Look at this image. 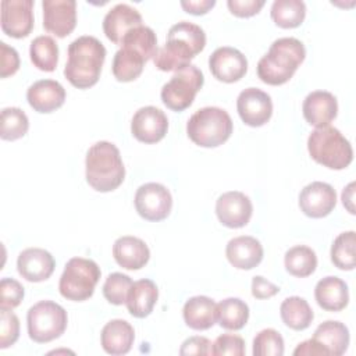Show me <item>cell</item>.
Here are the masks:
<instances>
[{"instance_id": "obj_19", "label": "cell", "mask_w": 356, "mask_h": 356, "mask_svg": "<svg viewBox=\"0 0 356 356\" xmlns=\"http://www.w3.org/2000/svg\"><path fill=\"white\" fill-rule=\"evenodd\" d=\"M140 25V13L135 7L125 3H118L111 7L103 18L104 35L115 44H121L127 32Z\"/></svg>"}, {"instance_id": "obj_21", "label": "cell", "mask_w": 356, "mask_h": 356, "mask_svg": "<svg viewBox=\"0 0 356 356\" xmlns=\"http://www.w3.org/2000/svg\"><path fill=\"white\" fill-rule=\"evenodd\" d=\"M302 111L310 125L316 128L327 127L337 117L338 102L331 92L313 90L305 97Z\"/></svg>"}, {"instance_id": "obj_8", "label": "cell", "mask_w": 356, "mask_h": 356, "mask_svg": "<svg viewBox=\"0 0 356 356\" xmlns=\"http://www.w3.org/2000/svg\"><path fill=\"white\" fill-rule=\"evenodd\" d=\"M102 271L96 261L85 257H72L67 261L58 281L63 298L74 302L89 299L99 282Z\"/></svg>"}, {"instance_id": "obj_16", "label": "cell", "mask_w": 356, "mask_h": 356, "mask_svg": "<svg viewBox=\"0 0 356 356\" xmlns=\"http://www.w3.org/2000/svg\"><path fill=\"white\" fill-rule=\"evenodd\" d=\"M209 68L218 81L232 83L246 74L248 60L238 49L222 46L217 47L209 57Z\"/></svg>"}, {"instance_id": "obj_43", "label": "cell", "mask_w": 356, "mask_h": 356, "mask_svg": "<svg viewBox=\"0 0 356 356\" xmlns=\"http://www.w3.org/2000/svg\"><path fill=\"white\" fill-rule=\"evenodd\" d=\"M179 355H211V342L206 337H191L182 342Z\"/></svg>"}, {"instance_id": "obj_24", "label": "cell", "mask_w": 356, "mask_h": 356, "mask_svg": "<svg viewBox=\"0 0 356 356\" xmlns=\"http://www.w3.org/2000/svg\"><path fill=\"white\" fill-rule=\"evenodd\" d=\"M113 256L118 266L127 270H139L150 259V250L145 241L132 235H124L115 239Z\"/></svg>"}, {"instance_id": "obj_28", "label": "cell", "mask_w": 356, "mask_h": 356, "mask_svg": "<svg viewBox=\"0 0 356 356\" xmlns=\"http://www.w3.org/2000/svg\"><path fill=\"white\" fill-rule=\"evenodd\" d=\"M157 298H159V289L156 284L149 278H143L132 282L125 305L128 312L134 317L143 318L153 312Z\"/></svg>"}, {"instance_id": "obj_45", "label": "cell", "mask_w": 356, "mask_h": 356, "mask_svg": "<svg viewBox=\"0 0 356 356\" xmlns=\"http://www.w3.org/2000/svg\"><path fill=\"white\" fill-rule=\"evenodd\" d=\"M280 292V288L267 281L264 277L261 275H256L253 277L252 280V295L256 298V299H268L274 295H277Z\"/></svg>"}, {"instance_id": "obj_18", "label": "cell", "mask_w": 356, "mask_h": 356, "mask_svg": "<svg viewBox=\"0 0 356 356\" xmlns=\"http://www.w3.org/2000/svg\"><path fill=\"white\" fill-rule=\"evenodd\" d=\"M43 26L57 38H65L76 25L75 0H43Z\"/></svg>"}, {"instance_id": "obj_46", "label": "cell", "mask_w": 356, "mask_h": 356, "mask_svg": "<svg viewBox=\"0 0 356 356\" xmlns=\"http://www.w3.org/2000/svg\"><path fill=\"white\" fill-rule=\"evenodd\" d=\"M216 6V0H182L181 7L193 15L206 14L210 8Z\"/></svg>"}, {"instance_id": "obj_9", "label": "cell", "mask_w": 356, "mask_h": 356, "mask_svg": "<svg viewBox=\"0 0 356 356\" xmlns=\"http://www.w3.org/2000/svg\"><path fill=\"white\" fill-rule=\"evenodd\" d=\"M68 316L63 306L53 300L35 303L26 314L28 335L38 343H46L61 337L67 328Z\"/></svg>"}, {"instance_id": "obj_38", "label": "cell", "mask_w": 356, "mask_h": 356, "mask_svg": "<svg viewBox=\"0 0 356 356\" xmlns=\"http://www.w3.org/2000/svg\"><path fill=\"white\" fill-rule=\"evenodd\" d=\"M131 285L132 280L129 275L122 273H111L103 284V295L107 302L117 306L122 305L127 302Z\"/></svg>"}, {"instance_id": "obj_42", "label": "cell", "mask_w": 356, "mask_h": 356, "mask_svg": "<svg viewBox=\"0 0 356 356\" xmlns=\"http://www.w3.org/2000/svg\"><path fill=\"white\" fill-rule=\"evenodd\" d=\"M19 68L18 51L8 46L6 42H0V76L7 78L14 75Z\"/></svg>"}, {"instance_id": "obj_15", "label": "cell", "mask_w": 356, "mask_h": 356, "mask_svg": "<svg viewBox=\"0 0 356 356\" xmlns=\"http://www.w3.org/2000/svg\"><path fill=\"white\" fill-rule=\"evenodd\" d=\"M168 129V118L163 110L154 106L140 107L132 117L131 132L143 143H156L161 140Z\"/></svg>"}, {"instance_id": "obj_25", "label": "cell", "mask_w": 356, "mask_h": 356, "mask_svg": "<svg viewBox=\"0 0 356 356\" xmlns=\"http://www.w3.org/2000/svg\"><path fill=\"white\" fill-rule=\"evenodd\" d=\"M185 324L196 331L211 328L217 321V303L203 295L189 298L182 309Z\"/></svg>"}, {"instance_id": "obj_47", "label": "cell", "mask_w": 356, "mask_h": 356, "mask_svg": "<svg viewBox=\"0 0 356 356\" xmlns=\"http://www.w3.org/2000/svg\"><path fill=\"white\" fill-rule=\"evenodd\" d=\"M293 355L295 356H299V355H317V356H328L327 355V352H325V349L324 348H321L313 338H310V339H307V341H303V342H300L298 346H296V349L293 350Z\"/></svg>"}, {"instance_id": "obj_35", "label": "cell", "mask_w": 356, "mask_h": 356, "mask_svg": "<svg viewBox=\"0 0 356 356\" xmlns=\"http://www.w3.org/2000/svg\"><path fill=\"white\" fill-rule=\"evenodd\" d=\"M355 245L356 236L355 231H346L339 234L331 246V261L339 270L350 271L356 266L355 257Z\"/></svg>"}, {"instance_id": "obj_31", "label": "cell", "mask_w": 356, "mask_h": 356, "mask_svg": "<svg viewBox=\"0 0 356 356\" xmlns=\"http://www.w3.org/2000/svg\"><path fill=\"white\" fill-rule=\"evenodd\" d=\"M249 318V306L239 298H227L217 305V320L220 327L236 331L245 327Z\"/></svg>"}, {"instance_id": "obj_40", "label": "cell", "mask_w": 356, "mask_h": 356, "mask_svg": "<svg viewBox=\"0 0 356 356\" xmlns=\"http://www.w3.org/2000/svg\"><path fill=\"white\" fill-rule=\"evenodd\" d=\"M19 337V320L11 310L0 312V349L17 342Z\"/></svg>"}, {"instance_id": "obj_22", "label": "cell", "mask_w": 356, "mask_h": 356, "mask_svg": "<svg viewBox=\"0 0 356 356\" xmlns=\"http://www.w3.org/2000/svg\"><path fill=\"white\" fill-rule=\"evenodd\" d=\"M26 100L35 111L51 113L64 104L65 89L54 79H40L28 88Z\"/></svg>"}, {"instance_id": "obj_41", "label": "cell", "mask_w": 356, "mask_h": 356, "mask_svg": "<svg viewBox=\"0 0 356 356\" xmlns=\"http://www.w3.org/2000/svg\"><path fill=\"white\" fill-rule=\"evenodd\" d=\"M211 355H229V356H243L245 355V341L242 337L235 334H222L216 338L211 343Z\"/></svg>"}, {"instance_id": "obj_34", "label": "cell", "mask_w": 356, "mask_h": 356, "mask_svg": "<svg viewBox=\"0 0 356 356\" xmlns=\"http://www.w3.org/2000/svg\"><path fill=\"white\" fill-rule=\"evenodd\" d=\"M270 14L280 28H296L306 17V4L302 0H275Z\"/></svg>"}, {"instance_id": "obj_7", "label": "cell", "mask_w": 356, "mask_h": 356, "mask_svg": "<svg viewBox=\"0 0 356 356\" xmlns=\"http://www.w3.org/2000/svg\"><path fill=\"white\" fill-rule=\"evenodd\" d=\"M234 129L229 114L220 107L196 110L186 122L189 139L202 147H217L228 140Z\"/></svg>"}, {"instance_id": "obj_32", "label": "cell", "mask_w": 356, "mask_h": 356, "mask_svg": "<svg viewBox=\"0 0 356 356\" xmlns=\"http://www.w3.org/2000/svg\"><path fill=\"white\" fill-rule=\"evenodd\" d=\"M29 56L38 70L51 72L58 63V46L51 36L40 35L31 42Z\"/></svg>"}, {"instance_id": "obj_29", "label": "cell", "mask_w": 356, "mask_h": 356, "mask_svg": "<svg viewBox=\"0 0 356 356\" xmlns=\"http://www.w3.org/2000/svg\"><path fill=\"white\" fill-rule=\"evenodd\" d=\"M313 339L325 349L327 355L341 356L349 345V330L341 321L327 320L316 328Z\"/></svg>"}, {"instance_id": "obj_13", "label": "cell", "mask_w": 356, "mask_h": 356, "mask_svg": "<svg viewBox=\"0 0 356 356\" xmlns=\"http://www.w3.org/2000/svg\"><path fill=\"white\" fill-rule=\"evenodd\" d=\"M33 28L32 0L1 1V31L15 39L25 38Z\"/></svg>"}, {"instance_id": "obj_6", "label": "cell", "mask_w": 356, "mask_h": 356, "mask_svg": "<svg viewBox=\"0 0 356 356\" xmlns=\"http://www.w3.org/2000/svg\"><path fill=\"white\" fill-rule=\"evenodd\" d=\"M307 150L316 163L331 170H343L353 160L350 142L330 125L316 128L309 135Z\"/></svg>"}, {"instance_id": "obj_27", "label": "cell", "mask_w": 356, "mask_h": 356, "mask_svg": "<svg viewBox=\"0 0 356 356\" xmlns=\"http://www.w3.org/2000/svg\"><path fill=\"white\" fill-rule=\"evenodd\" d=\"M314 298L318 306L327 312H339L349 302L348 285L343 280L328 275L321 278L314 288Z\"/></svg>"}, {"instance_id": "obj_39", "label": "cell", "mask_w": 356, "mask_h": 356, "mask_svg": "<svg viewBox=\"0 0 356 356\" xmlns=\"http://www.w3.org/2000/svg\"><path fill=\"white\" fill-rule=\"evenodd\" d=\"M24 286L14 278L4 277L0 281V310H13L24 299Z\"/></svg>"}, {"instance_id": "obj_4", "label": "cell", "mask_w": 356, "mask_h": 356, "mask_svg": "<svg viewBox=\"0 0 356 356\" xmlns=\"http://www.w3.org/2000/svg\"><path fill=\"white\" fill-rule=\"evenodd\" d=\"M306 57L305 44L291 36L274 40L268 51L257 63V76L268 85L288 82Z\"/></svg>"}, {"instance_id": "obj_2", "label": "cell", "mask_w": 356, "mask_h": 356, "mask_svg": "<svg viewBox=\"0 0 356 356\" xmlns=\"http://www.w3.org/2000/svg\"><path fill=\"white\" fill-rule=\"evenodd\" d=\"M157 36L150 26L140 25L124 36L121 49L113 58V75L120 82H131L136 79L146 61L154 57L157 51Z\"/></svg>"}, {"instance_id": "obj_30", "label": "cell", "mask_w": 356, "mask_h": 356, "mask_svg": "<svg viewBox=\"0 0 356 356\" xmlns=\"http://www.w3.org/2000/svg\"><path fill=\"white\" fill-rule=\"evenodd\" d=\"M280 314L284 324L295 331L306 330L314 318L310 305L300 296H289L284 299L280 306Z\"/></svg>"}, {"instance_id": "obj_1", "label": "cell", "mask_w": 356, "mask_h": 356, "mask_svg": "<svg viewBox=\"0 0 356 356\" xmlns=\"http://www.w3.org/2000/svg\"><path fill=\"white\" fill-rule=\"evenodd\" d=\"M206 46V33L199 25L181 21L174 24L164 46L159 47L153 63L160 71H177L188 64Z\"/></svg>"}, {"instance_id": "obj_48", "label": "cell", "mask_w": 356, "mask_h": 356, "mask_svg": "<svg viewBox=\"0 0 356 356\" xmlns=\"http://www.w3.org/2000/svg\"><path fill=\"white\" fill-rule=\"evenodd\" d=\"M353 196H355V182H350L346 188L342 191V203L348 209L350 214H355V206H353Z\"/></svg>"}, {"instance_id": "obj_33", "label": "cell", "mask_w": 356, "mask_h": 356, "mask_svg": "<svg viewBox=\"0 0 356 356\" xmlns=\"http://www.w3.org/2000/svg\"><path fill=\"white\" fill-rule=\"evenodd\" d=\"M286 271L293 277H309L317 267L316 252L306 245H296L286 250L284 257Z\"/></svg>"}, {"instance_id": "obj_17", "label": "cell", "mask_w": 356, "mask_h": 356, "mask_svg": "<svg viewBox=\"0 0 356 356\" xmlns=\"http://www.w3.org/2000/svg\"><path fill=\"white\" fill-rule=\"evenodd\" d=\"M335 204L337 192L327 182H310L299 193V207L303 214L312 218H323L328 216Z\"/></svg>"}, {"instance_id": "obj_37", "label": "cell", "mask_w": 356, "mask_h": 356, "mask_svg": "<svg viewBox=\"0 0 356 356\" xmlns=\"http://www.w3.org/2000/svg\"><path fill=\"white\" fill-rule=\"evenodd\" d=\"M254 356H282L284 338L274 328L261 330L253 339Z\"/></svg>"}, {"instance_id": "obj_11", "label": "cell", "mask_w": 356, "mask_h": 356, "mask_svg": "<svg viewBox=\"0 0 356 356\" xmlns=\"http://www.w3.org/2000/svg\"><path fill=\"white\" fill-rule=\"evenodd\" d=\"M135 209L147 221H161L168 217L172 207V196L167 186L159 182L140 185L135 193Z\"/></svg>"}, {"instance_id": "obj_26", "label": "cell", "mask_w": 356, "mask_h": 356, "mask_svg": "<svg viewBox=\"0 0 356 356\" xmlns=\"http://www.w3.org/2000/svg\"><path fill=\"white\" fill-rule=\"evenodd\" d=\"M135 339L134 327L122 320L114 318L108 321L100 334L102 348L108 355H125L131 350Z\"/></svg>"}, {"instance_id": "obj_23", "label": "cell", "mask_w": 356, "mask_h": 356, "mask_svg": "<svg viewBox=\"0 0 356 356\" xmlns=\"http://www.w3.org/2000/svg\"><path fill=\"white\" fill-rule=\"evenodd\" d=\"M225 256L235 268L252 270L263 260V246L254 236H235L227 243Z\"/></svg>"}, {"instance_id": "obj_14", "label": "cell", "mask_w": 356, "mask_h": 356, "mask_svg": "<svg viewBox=\"0 0 356 356\" xmlns=\"http://www.w3.org/2000/svg\"><path fill=\"white\" fill-rule=\"evenodd\" d=\"M253 213V204L249 196L239 191H229L218 196L216 202V214L220 222L228 228L245 227Z\"/></svg>"}, {"instance_id": "obj_10", "label": "cell", "mask_w": 356, "mask_h": 356, "mask_svg": "<svg viewBox=\"0 0 356 356\" xmlns=\"http://www.w3.org/2000/svg\"><path fill=\"white\" fill-rule=\"evenodd\" d=\"M203 83V72L196 65L188 64L177 70L171 79L163 85L160 92L161 100L170 110L184 111L193 103Z\"/></svg>"}, {"instance_id": "obj_20", "label": "cell", "mask_w": 356, "mask_h": 356, "mask_svg": "<svg viewBox=\"0 0 356 356\" xmlns=\"http://www.w3.org/2000/svg\"><path fill=\"white\" fill-rule=\"evenodd\" d=\"M56 267L54 257L42 248H28L18 254L17 270L22 278L31 282L47 280Z\"/></svg>"}, {"instance_id": "obj_36", "label": "cell", "mask_w": 356, "mask_h": 356, "mask_svg": "<svg viewBox=\"0 0 356 356\" xmlns=\"http://www.w3.org/2000/svg\"><path fill=\"white\" fill-rule=\"evenodd\" d=\"M29 128L26 114L18 107H6L1 110L0 136L4 140H15L22 138Z\"/></svg>"}, {"instance_id": "obj_5", "label": "cell", "mask_w": 356, "mask_h": 356, "mask_svg": "<svg viewBox=\"0 0 356 356\" xmlns=\"http://www.w3.org/2000/svg\"><path fill=\"white\" fill-rule=\"evenodd\" d=\"M86 181L97 192L117 189L125 178V167L118 147L107 140L92 145L85 159Z\"/></svg>"}, {"instance_id": "obj_3", "label": "cell", "mask_w": 356, "mask_h": 356, "mask_svg": "<svg viewBox=\"0 0 356 356\" xmlns=\"http://www.w3.org/2000/svg\"><path fill=\"white\" fill-rule=\"evenodd\" d=\"M67 56L64 75L72 86L88 89L97 83L106 58V47L97 38L90 35L76 38L70 43Z\"/></svg>"}, {"instance_id": "obj_44", "label": "cell", "mask_w": 356, "mask_h": 356, "mask_svg": "<svg viewBox=\"0 0 356 356\" xmlns=\"http://www.w3.org/2000/svg\"><path fill=\"white\" fill-rule=\"evenodd\" d=\"M229 11L236 17H252L264 6V0H228Z\"/></svg>"}, {"instance_id": "obj_12", "label": "cell", "mask_w": 356, "mask_h": 356, "mask_svg": "<svg viewBox=\"0 0 356 356\" xmlns=\"http://www.w3.org/2000/svg\"><path fill=\"white\" fill-rule=\"evenodd\" d=\"M241 120L249 127L264 125L273 114V102L268 93L259 88H246L236 99Z\"/></svg>"}]
</instances>
